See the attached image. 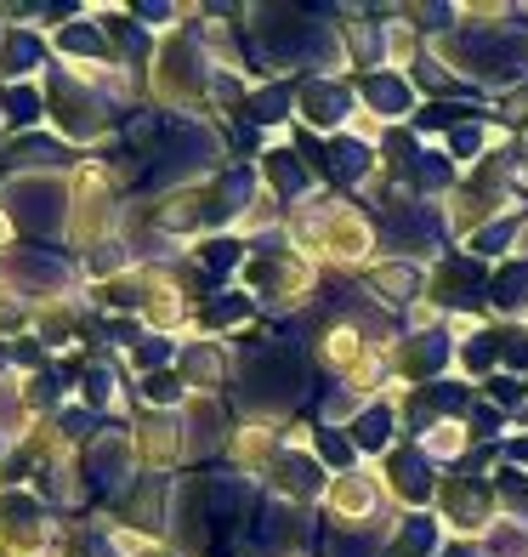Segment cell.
Listing matches in <instances>:
<instances>
[{
    "instance_id": "cell-1",
    "label": "cell",
    "mask_w": 528,
    "mask_h": 557,
    "mask_svg": "<svg viewBox=\"0 0 528 557\" xmlns=\"http://www.w3.org/2000/svg\"><path fill=\"white\" fill-rule=\"evenodd\" d=\"M438 518L449 529H461V535H477L483 541V529L494 523V484H483V478H443L438 484Z\"/></svg>"
},
{
    "instance_id": "cell-2",
    "label": "cell",
    "mask_w": 528,
    "mask_h": 557,
    "mask_svg": "<svg viewBox=\"0 0 528 557\" xmlns=\"http://www.w3.org/2000/svg\"><path fill=\"white\" fill-rule=\"evenodd\" d=\"M381 467H387V495H392V500L415 506V512H420L426 500H438V484H443V478H438V467L420 455V444H415V449H392Z\"/></svg>"
},
{
    "instance_id": "cell-3",
    "label": "cell",
    "mask_w": 528,
    "mask_h": 557,
    "mask_svg": "<svg viewBox=\"0 0 528 557\" xmlns=\"http://www.w3.org/2000/svg\"><path fill=\"white\" fill-rule=\"evenodd\" d=\"M364 103L375 109V120H381V125H404V120L415 114V86H410V74H398V69L364 74Z\"/></svg>"
},
{
    "instance_id": "cell-4",
    "label": "cell",
    "mask_w": 528,
    "mask_h": 557,
    "mask_svg": "<svg viewBox=\"0 0 528 557\" xmlns=\"http://www.w3.org/2000/svg\"><path fill=\"white\" fill-rule=\"evenodd\" d=\"M387 484H375L369 472H341L330 478V512L341 523H375V500H381Z\"/></svg>"
},
{
    "instance_id": "cell-5",
    "label": "cell",
    "mask_w": 528,
    "mask_h": 557,
    "mask_svg": "<svg viewBox=\"0 0 528 557\" xmlns=\"http://www.w3.org/2000/svg\"><path fill=\"white\" fill-rule=\"evenodd\" d=\"M301 114H307L318 132H341V125H352V91L341 81H313L307 91H301Z\"/></svg>"
},
{
    "instance_id": "cell-6",
    "label": "cell",
    "mask_w": 528,
    "mask_h": 557,
    "mask_svg": "<svg viewBox=\"0 0 528 557\" xmlns=\"http://www.w3.org/2000/svg\"><path fill=\"white\" fill-rule=\"evenodd\" d=\"M438 546H443V518L410 512V518H398V529L387 535L381 557H438Z\"/></svg>"
},
{
    "instance_id": "cell-7",
    "label": "cell",
    "mask_w": 528,
    "mask_h": 557,
    "mask_svg": "<svg viewBox=\"0 0 528 557\" xmlns=\"http://www.w3.org/2000/svg\"><path fill=\"white\" fill-rule=\"evenodd\" d=\"M369 290L387 301V308H404V301H420V290H426V273H420V262H375L369 268Z\"/></svg>"
},
{
    "instance_id": "cell-8",
    "label": "cell",
    "mask_w": 528,
    "mask_h": 557,
    "mask_svg": "<svg viewBox=\"0 0 528 557\" xmlns=\"http://www.w3.org/2000/svg\"><path fill=\"white\" fill-rule=\"evenodd\" d=\"M477 552H483V557H528V523L494 518V523L483 529V541H477Z\"/></svg>"
}]
</instances>
